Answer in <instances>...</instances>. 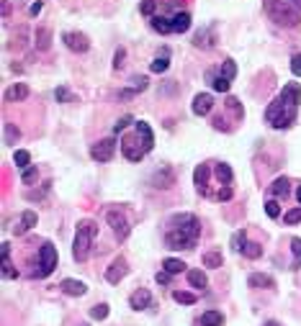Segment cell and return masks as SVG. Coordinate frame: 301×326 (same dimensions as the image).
Masks as SVG:
<instances>
[{
	"mask_svg": "<svg viewBox=\"0 0 301 326\" xmlns=\"http://www.w3.org/2000/svg\"><path fill=\"white\" fill-rule=\"evenodd\" d=\"M298 105H301V88L298 83H286L283 90L276 95V100L265 108V121L273 129H288L296 116H298Z\"/></svg>",
	"mask_w": 301,
	"mask_h": 326,
	"instance_id": "obj_1",
	"label": "cell"
},
{
	"mask_svg": "<svg viewBox=\"0 0 301 326\" xmlns=\"http://www.w3.org/2000/svg\"><path fill=\"white\" fill-rule=\"evenodd\" d=\"M201 236V221L193 213H178L168 221L165 247L168 249H193Z\"/></svg>",
	"mask_w": 301,
	"mask_h": 326,
	"instance_id": "obj_2",
	"label": "cell"
},
{
	"mask_svg": "<svg viewBox=\"0 0 301 326\" xmlns=\"http://www.w3.org/2000/svg\"><path fill=\"white\" fill-rule=\"evenodd\" d=\"M152 147H155V134H152L147 121H137L134 131L121 139V152L129 162H142Z\"/></svg>",
	"mask_w": 301,
	"mask_h": 326,
	"instance_id": "obj_3",
	"label": "cell"
},
{
	"mask_svg": "<svg viewBox=\"0 0 301 326\" xmlns=\"http://www.w3.org/2000/svg\"><path fill=\"white\" fill-rule=\"evenodd\" d=\"M265 13L271 16V21L286 28H296L301 23V11L291 6L288 0H265Z\"/></svg>",
	"mask_w": 301,
	"mask_h": 326,
	"instance_id": "obj_4",
	"label": "cell"
},
{
	"mask_svg": "<svg viewBox=\"0 0 301 326\" xmlns=\"http://www.w3.org/2000/svg\"><path fill=\"white\" fill-rule=\"evenodd\" d=\"M95 231H98V226L90 219H83L78 224V229H75V241H72V257H75V262H85L88 260Z\"/></svg>",
	"mask_w": 301,
	"mask_h": 326,
	"instance_id": "obj_5",
	"label": "cell"
},
{
	"mask_svg": "<svg viewBox=\"0 0 301 326\" xmlns=\"http://www.w3.org/2000/svg\"><path fill=\"white\" fill-rule=\"evenodd\" d=\"M57 247L52 241H44L42 244V249H39V265H36V270L31 272L34 277H47V275H52L54 272V267H57Z\"/></svg>",
	"mask_w": 301,
	"mask_h": 326,
	"instance_id": "obj_6",
	"label": "cell"
},
{
	"mask_svg": "<svg viewBox=\"0 0 301 326\" xmlns=\"http://www.w3.org/2000/svg\"><path fill=\"white\" fill-rule=\"evenodd\" d=\"M106 221H108L111 231H114V236H116L119 241H124V239L129 236V221H126L124 211H119V208H108V211H106Z\"/></svg>",
	"mask_w": 301,
	"mask_h": 326,
	"instance_id": "obj_7",
	"label": "cell"
},
{
	"mask_svg": "<svg viewBox=\"0 0 301 326\" xmlns=\"http://www.w3.org/2000/svg\"><path fill=\"white\" fill-rule=\"evenodd\" d=\"M62 42H64V47L70 52H78V54H85L90 49V39L85 33H80V31H64L62 33Z\"/></svg>",
	"mask_w": 301,
	"mask_h": 326,
	"instance_id": "obj_8",
	"label": "cell"
},
{
	"mask_svg": "<svg viewBox=\"0 0 301 326\" xmlns=\"http://www.w3.org/2000/svg\"><path fill=\"white\" fill-rule=\"evenodd\" d=\"M114 154H116V141L114 139H101V141H95L93 147H90V157L95 159V162H111L114 159Z\"/></svg>",
	"mask_w": 301,
	"mask_h": 326,
	"instance_id": "obj_9",
	"label": "cell"
},
{
	"mask_svg": "<svg viewBox=\"0 0 301 326\" xmlns=\"http://www.w3.org/2000/svg\"><path fill=\"white\" fill-rule=\"evenodd\" d=\"M126 272H129L126 260H124V257H116L114 262H111V267L106 270V280H108L111 285H119V282L126 277Z\"/></svg>",
	"mask_w": 301,
	"mask_h": 326,
	"instance_id": "obj_10",
	"label": "cell"
},
{
	"mask_svg": "<svg viewBox=\"0 0 301 326\" xmlns=\"http://www.w3.org/2000/svg\"><path fill=\"white\" fill-rule=\"evenodd\" d=\"M206 83L211 85V90H216V93H229V85H232V80H227V77H221V72H219V67H211V69H206Z\"/></svg>",
	"mask_w": 301,
	"mask_h": 326,
	"instance_id": "obj_11",
	"label": "cell"
},
{
	"mask_svg": "<svg viewBox=\"0 0 301 326\" xmlns=\"http://www.w3.org/2000/svg\"><path fill=\"white\" fill-rule=\"evenodd\" d=\"M209 175H211V162H204V165H198L196 167V172H193V183H196V190L201 193V195H206L209 198Z\"/></svg>",
	"mask_w": 301,
	"mask_h": 326,
	"instance_id": "obj_12",
	"label": "cell"
},
{
	"mask_svg": "<svg viewBox=\"0 0 301 326\" xmlns=\"http://www.w3.org/2000/svg\"><path fill=\"white\" fill-rule=\"evenodd\" d=\"M188 28H191V13H188V11L170 13V31L173 33H185Z\"/></svg>",
	"mask_w": 301,
	"mask_h": 326,
	"instance_id": "obj_13",
	"label": "cell"
},
{
	"mask_svg": "<svg viewBox=\"0 0 301 326\" xmlns=\"http://www.w3.org/2000/svg\"><path fill=\"white\" fill-rule=\"evenodd\" d=\"M59 291H62L64 296H75V298H80V296H85L88 285H85L83 280H72V277H64V280L59 282Z\"/></svg>",
	"mask_w": 301,
	"mask_h": 326,
	"instance_id": "obj_14",
	"label": "cell"
},
{
	"mask_svg": "<svg viewBox=\"0 0 301 326\" xmlns=\"http://www.w3.org/2000/svg\"><path fill=\"white\" fill-rule=\"evenodd\" d=\"M193 113L196 116H209L211 113V108H214V95L211 93H198L196 98H193Z\"/></svg>",
	"mask_w": 301,
	"mask_h": 326,
	"instance_id": "obj_15",
	"label": "cell"
},
{
	"mask_svg": "<svg viewBox=\"0 0 301 326\" xmlns=\"http://www.w3.org/2000/svg\"><path fill=\"white\" fill-rule=\"evenodd\" d=\"M129 306H131L134 311H144V308H149V306H152V293L144 291V288L134 291V293H131V298H129Z\"/></svg>",
	"mask_w": 301,
	"mask_h": 326,
	"instance_id": "obj_16",
	"label": "cell"
},
{
	"mask_svg": "<svg viewBox=\"0 0 301 326\" xmlns=\"http://www.w3.org/2000/svg\"><path fill=\"white\" fill-rule=\"evenodd\" d=\"M28 95H31V90H28L26 83H16L13 88L6 90V100H8V103H21V100H26Z\"/></svg>",
	"mask_w": 301,
	"mask_h": 326,
	"instance_id": "obj_17",
	"label": "cell"
},
{
	"mask_svg": "<svg viewBox=\"0 0 301 326\" xmlns=\"http://www.w3.org/2000/svg\"><path fill=\"white\" fill-rule=\"evenodd\" d=\"M34 226H36V213H34V211H23L21 219H18V224L13 226V234H16V236H23V234H26L28 229H34Z\"/></svg>",
	"mask_w": 301,
	"mask_h": 326,
	"instance_id": "obj_18",
	"label": "cell"
},
{
	"mask_svg": "<svg viewBox=\"0 0 301 326\" xmlns=\"http://www.w3.org/2000/svg\"><path fill=\"white\" fill-rule=\"evenodd\" d=\"M34 47L39 52H49L52 47V31L49 28H36L34 31Z\"/></svg>",
	"mask_w": 301,
	"mask_h": 326,
	"instance_id": "obj_19",
	"label": "cell"
},
{
	"mask_svg": "<svg viewBox=\"0 0 301 326\" xmlns=\"http://www.w3.org/2000/svg\"><path fill=\"white\" fill-rule=\"evenodd\" d=\"M247 285L250 288H276V280L271 277V275H262V272H252L250 277H247Z\"/></svg>",
	"mask_w": 301,
	"mask_h": 326,
	"instance_id": "obj_20",
	"label": "cell"
},
{
	"mask_svg": "<svg viewBox=\"0 0 301 326\" xmlns=\"http://www.w3.org/2000/svg\"><path fill=\"white\" fill-rule=\"evenodd\" d=\"M168 67H170V49L162 47V52L152 59V64H149V69L157 72V75H162V72H168Z\"/></svg>",
	"mask_w": 301,
	"mask_h": 326,
	"instance_id": "obj_21",
	"label": "cell"
},
{
	"mask_svg": "<svg viewBox=\"0 0 301 326\" xmlns=\"http://www.w3.org/2000/svg\"><path fill=\"white\" fill-rule=\"evenodd\" d=\"M0 252H3V277H6V280L18 277V272L13 270V262H11V244L6 241L3 247H0Z\"/></svg>",
	"mask_w": 301,
	"mask_h": 326,
	"instance_id": "obj_22",
	"label": "cell"
},
{
	"mask_svg": "<svg viewBox=\"0 0 301 326\" xmlns=\"http://www.w3.org/2000/svg\"><path fill=\"white\" fill-rule=\"evenodd\" d=\"M152 183H155V188H170V185L175 183V175H173L170 167H160V170L155 172Z\"/></svg>",
	"mask_w": 301,
	"mask_h": 326,
	"instance_id": "obj_23",
	"label": "cell"
},
{
	"mask_svg": "<svg viewBox=\"0 0 301 326\" xmlns=\"http://www.w3.org/2000/svg\"><path fill=\"white\" fill-rule=\"evenodd\" d=\"M214 172H216V177H219L221 185H232L235 172H232V167L227 165V162H216V165H214Z\"/></svg>",
	"mask_w": 301,
	"mask_h": 326,
	"instance_id": "obj_24",
	"label": "cell"
},
{
	"mask_svg": "<svg viewBox=\"0 0 301 326\" xmlns=\"http://www.w3.org/2000/svg\"><path fill=\"white\" fill-rule=\"evenodd\" d=\"M214 42H216L214 28H204V31H198L196 39H193V44H196L198 49H209V47H214Z\"/></svg>",
	"mask_w": 301,
	"mask_h": 326,
	"instance_id": "obj_25",
	"label": "cell"
},
{
	"mask_svg": "<svg viewBox=\"0 0 301 326\" xmlns=\"http://www.w3.org/2000/svg\"><path fill=\"white\" fill-rule=\"evenodd\" d=\"M149 26H152L157 33H173L170 31V16H162V13H155L149 18Z\"/></svg>",
	"mask_w": 301,
	"mask_h": 326,
	"instance_id": "obj_26",
	"label": "cell"
},
{
	"mask_svg": "<svg viewBox=\"0 0 301 326\" xmlns=\"http://www.w3.org/2000/svg\"><path fill=\"white\" fill-rule=\"evenodd\" d=\"M288 185H291L288 177H276L273 185L268 188V193H271L273 198H286V195H288Z\"/></svg>",
	"mask_w": 301,
	"mask_h": 326,
	"instance_id": "obj_27",
	"label": "cell"
},
{
	"mask_svg": "<svg viewBox=\"0 0 301 326\" xmlns=\"http://www.w3.org/2000/svg\"><path fill=\"white\" fill-rule=\"evenodd\" d=\"M188 282L193 285V288H198V291H204L206 285H209V277L201 272V270H188Z\"/></svg>",
	"mask_w": 301,
	"mask_h": 326,
	"instance_id": "obj_28",
	"label": "cell"
},
{
	"mask_svg": "<svg viewBox=\"0 0 301 326\" xmlns=\"http://www.w3.org/2000/svg\"><path fill=\"white\" fill-rule=\"evenodd\" d=\"M147 85H149L147 75H137V77H131V80H129V88H126V90H131V95H137V93H144V90H147Z\"/></svg>",
	"mask_w": 301,
	"mask_h": 326,
	"instance_id": "obj_29",
	"label": "cell"
},
{
	"mask_svg": "<svg viewBox=\"0 0 301 326\" xmlns=\"http://www.w3.org/2000/svg\"><path fill=\"white\" fill-rule=\"evenodd\" d=\"M162 270L170 272V275H180L185 270V262L183 260H175V257H168V260H162Z\"/></svg>",
	"mask_w": 301,
	"mask_h": 326,
	"instance_id": "obj_30",
	"label": "cell"
},
{
	"mask_svg": "<svg viewBox=\"0 0 301 326\" xmlns=\"http://www.w3.org/2000/svg\"><path fill=\"white\" fill-rule=\"evenodd\" d=\"M224 323V316H221V311H206L204 316H201V326H221Z\"/></svg>",
	"mask_w": 301,
	"mask_h": 326,
	"instance_id": "obj_31",
	"label": "cell"
},
{
	"mask_svg": "<svg viewBox=\"0 0 301 326\" xmlns=\"http://www.w3.org/2000/svg\"><path fill=\"white\" fill-rule=\"evenodd\" d=\"M173 301L175 303H183V306H193L198 298L193 293H188V291H173Z\"/></svg>",
	"mask_w": 301,
	"mask_h": 326,
	"instance_id": "obj_32",
	"label": "cell"
},
{
	"mask_svg": "<svg viewBox=\"0 0 301 326\" xmlns=\"http://www.w3.org/2000/svg\"><path fill=\"white\" fill-rule=\"evenodd\" d=\"M221 262H224V257H221V252H206L204 255V267H211V270H216V267H221Z\"/></svg>",
	"mask_w": 301,
	"mask_h": 326,
	"instance_id": "obj_33",
	"label": "cell"
},
{
	"mask_svg": "<svg viewBox=\"0 0 301 326\" xmlns=\"http://www.w3.org/2000/svg\"><path fill=\"white\" fill-rule=\"evenodd\" d=\"M13 162H16V167L26 170V167H31V154H28L26 149H16V154H13Z\"/></svg>",
	"mask_w": 301,
	"mask_h": 326,
	"instance_id": "obj_34",
	"label": "cell"
},
{
	"mask_svg": "<svg viewBox=\"0 0 301 326\" xmlns=\"http://www.w3.org/2000/svg\"><path fill=\"white\" fill-rule=\"evenodd\" d=\"M157 6H160V0H142V6H139V13L147 16V18H152L157 13Z\"/></svg>",
	"mask_w": 301,
	"mask_h": 326,
	"instance_id": "obj_35",
	"label": "cell"
},
{
	"mask_svg": "<svg viewBox=\"0 0 301 326\" xmlns=\"http://www.w3.org/2000/svg\"><path fill=\"white\" fill-rule=\"evenodd\" d=\"M291 249H293L291 270H298V267H301V239H298V236H293V239H291Z\"/></svg>",
	"mask_w": 301,
	"mask_h": 326,
	"instance_id": "obj_36",
	"label": "cell"
},
{
	"mask_svg": "<svg viewBox=\"0 0 301 326\" xmlns=\"http://www.w3.org/2000/svg\"><path fill=\"white\" fill-rule=\"evenodd\" d=\"M245 247H247V234L245 231H235L232 234V249L235 252H245Z\"/></svg>",
	"mask_w": 301,
	"mask_h": 326,
	"instance_id": "obj_37",
	"label": "cell"
},
{
	"mask_svg": "<svg viewBox=\"0 0 301 326\" xmlns=\"http://www.w3.org/2000/svg\"><path fill=\"white\" fill-rule=\"evenodd\" d=\"M224 105H227V111H232V113H235V118H237V121H242L245 111H242V103H240L237 98H227V103H224Z\"/></svg>",
	"mask_w": 301,
	"mask_h": 326,
	"instance_id": "obj_38",
	"label": "cell"
},
{
	"mask_svg": "<svg viewBox=\"0 0 301 326\" xmlns=\"http://www.w3.org/2000/svg\"><path fill=\"white\" fill-rule=\"evenodd\" d=\"M283 224L286 226H293V224H301V208H291L283 213Z\"/></svg>",
	"mask_w": 301,
	"mask_h": 326,
	"instance_id": "obj_39",
	"label": "cell"
},
{
	"mask_svg": "<svg viewBox=\"0 0 301 326\" xmlns=\"http://www.w3.org/2000/svg\"><path fill=\"white\" fill-rule=\"evenodd\" d=\"M245 257H250V260H257L260 255H262V247L260 244H255V241H247V247H245V252H242Z\"/></svg>",
	"mask_w": 301,
	"mask_h": 326,
	"instance_id": "obj_40",
	"label": "cell"
},
{
	"mask_svg": "<svg viewBox=\"0 0 301 326\" xmlns=\"http://www.w3.org/2000/svg\"><path fill=\"white\" fill-rule=\"evenodd\" d=\"M129 124H137V121H134L131 116H121V118L116 121V124H114V134H124Z\"/></svg>",
	"mask_w": 301,
	"mask_h": 326,
	"instance_id": "obj_41",
	"label": "cell"
},
{
	"mask_svg": "<svg viewBox=\"0 0 301 326\" xmlns=\"http://www.w3.org/2000/svg\"><path fill=\"white\" fill-rule=\"evenodd\" d=\"M106 316H108V306H106V303H98V306H93V308H90V318L103 321Z\"/></svg>",
	"mask_w": 301,
	"mask_h": 326,
	"instance_id": "obj_42",
	"label": "cell"
},
{
	"mask_svg": "<svg viewBox=\"0 0 301 326\" xmlns=\"http://www.w3.org/2000/svg\"><path fill=\"white\" fill-rule=\"evenodd\" d=\"M18 136H21V131H18L13 124H6V144H13Z\"/></svg>",
	"mask_w": 301,
	"mask_h": 326,
	"instance_id": "obj_43",
	"label": "cell"
},
{
	"mask_svg": "<svg viewBox=\"0 0 301 326\" xmlns=\"http://www.w3.org/2000/svg\"><path fill=\"white\" fill-rule=\"evenodd\" d=\"M265 213H268L271 219H278V216H281V206H278L276 200H268V203H265Z\"/></svg>",
	"mask_w": 301,
	"mask_h": 326,
	"instance_id": "obj_44",
	"label": "cell"
},
{
	"mask_svg": "<svg viewBox=\"0 0 301 326\" xmlns=\"http://www.w3.org/2000/svg\"><path fill=\"white\" fill-rule=\"evenodd\" d=\"M124 57H126V49L119 47L116 54H114V69H121V67H124Z\"/></svg>",
	"mask_w": 301,
	"mask_h": 326,
	"instance_id": "obj_45",
	"label": "cell"
},
{
	"mask_svg": "<svg viewBox=\"0 0 301 326\" xmlns=\"http://www.w3.org/2000/svg\"><path fill=\"white\" fill-rule=\"evenodd\" d=\"M291 72H293L296 77H301V54H293V57H291Z\"/></svg>",
	"mask_w": 301,
	"mask_h": 326,
	"instance_id": "obj_46",
	"label": "cell"
},
{
	"mask_svg": "<svg viewBox=\"0 0 301 326\" xmlns=\"http://www.w3.org/2000/svg\"><path fill=\"white\" fill-rule=\"evenodd\" d=\"M21 180H23L26 185H28V183H34V180H36V167H26V170H23V175H21Z\"/></svg>",
	"mask_w": 301,
	"mask_h": 326,
	"instance_id": "obj_47",
	"label": "cell"
},
{
	"mask_svg": "<svg viewBox=\"0 0 301 326\" xmlns=\"http://www.w3.org/2000/svg\"><path fill=\"white\" fill-rule=\"evenodd\" d=\"M54 98H57L59 103H67V100H70V90H67V88H57V90H54Z\"/></svg>",
	"mask_w": 301,
	"mask_h": 326,
	"instance_id": "obj_48",
	"label": "cell"
},
{
	"mask_svg": "<svg viewBox=\"0 0 301 326\" xmlns=\"http://www.w3.org/2000/svg\"><path fill=\"white\" fill-rule=\"evenodd\" d=\"M170 277H173V275H170V272H165V270H162V272H157V275H155V280H157V282H160V285H168V282H170Z\"/></svg>",
	"mask_w": 301,
	"mask_h": 326,
	"instance_id": "obj_49",
	"label": "cell"
},
{
	"mask_svg": "<svg viewBox=\"0 0 301 326\" xmlns=\"http://www.w3.org/2000/svg\"><path fill=\"white\" fill-rule=\"evenodd\" d=\"M42 8H44V3H42V0H36V3H31L28 13H31V16H39V13H42Z\"/></svg>",
	"mask_w": 301,
	"mask_h": 326,
	"instance_id": "obj_50",
	"label": "cell"
},
{
	"mask_svg": "<svg viewBox=\"0 0 301 326\" xmlns=\"http://www.w3.org/2000/svg\"><path fill=\"white\" fill-rule=\"evenodd\" d=\"M11 16V3L8 0H3V18H8Z\"/></svg>",
	"mask_w": 301,
	"mask_h": 326,
	"instance_id": "obj_51",
	"label": "cell"
},
{
	"mask_svg": "<svg viewBox=\"0 0 301 326\" xmlns=\"http://www.w3.org/2000/svg\"><path fill=\"white\" fill-rule=\"evenodd\" d=\"M288 3H291V6H296V8L301 11V0H288Z\"/></svg>",
	"mask_w": 301,
	"mask_h": 326,
	"instance_id": "obj_52",
	"label": "cell"
},
{
	"mask_svg": "<svg viewBox=\"0 0 301 326\" xmlns=\"http://www.w3.org/2000/svg\"><path fill=\"white\" fill-rule=\"evenodd\" d=\"M265 326H281V323H278V321H273V318H271V321H265Z\"/></svg>",
	"mask_w": 301,
	"mask_h": 326,
	"instance_id": "obj_53",
	"label": "cell"
},
{
	"mask_svg": "<svg viewBox=\"0 0 301 326\" xmlns=\"http://www.w3.org/2000/svg\"><path fill=\"white\" fill-rule=\"evenodd\" d=\"M296 198H298V203H301V185H298V190H296Z\"/></svg>",
	"mask_w": 301,
	"mask_h": 326,
	"instance_id": "obj_54",
	"label": "cell"
}]
</instances>
